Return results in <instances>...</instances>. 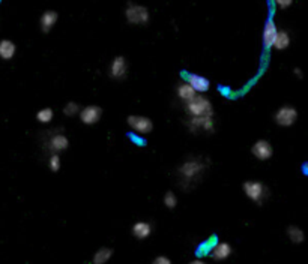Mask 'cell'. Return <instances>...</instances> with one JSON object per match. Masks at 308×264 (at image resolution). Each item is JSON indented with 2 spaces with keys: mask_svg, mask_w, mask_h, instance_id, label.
Listing matches in <instances>:
<instances>
[{
  "mask_svg": "<svg viewBox=\"0 0 308 264\" xmlns=\"http://www.w3.org/2000/svg\"><path fill=\"white\" fill-rule=\"evenodd\" d=\"M190 264H206L205 261H202V260H194V261H191Z\"/></svg>",
  "mask_w": 308,
  "mask_h": 264,
  "instance_id": "obj_29",
  "label": "cell"
},
{
  "mask_svg": "<svg viewBox=\"0 0 308 264\" xmlns=\"http://www.w3.org/2000/svg\"><path fill=\"white\" fill-rule=\"evenodd\" d=\"M164 204H166L169 209H175V207L178 206V197H176L172 191H169V192L164 195Z\"/></svg>",
  "mask_w": 308,
  "mask_h": 264,
  "instance_id": "obj_24",
  "label": "cell"
},
{
  "mask_svg": "<svg viewBox=\"0 0 308 264\" xmlns=\"http://www.w3.org/2000/svg\"><path fill=\"white\" fill-rule=\"evenodd\" d=\"M126 123L137 134H144L146 135V134L153 131V122L149 117H144V116H128Z\"/></svg>",
  "mask_w": 308,
  "mask_h": 264,
  "instance_id": "obj_8",
  "label": "cell"
},
{
  "mask_svg": "<svg viewBox=\"0 0 308 264\" xmlns=\"http://www.w3.org/2000/svg\"><path fill=\"white\" fill-rule=\"evenodd\" d=\"M208 168H209V161H206L205 158L197 156V158L187 159L176 171L179 186L184 191L196 188L203 180Z\"/></svg>",
  "mask_w": 308,
  "mask_h": 264,
  "instance_id": "obj_1",
  "label": "cell"
},
{
  "mask_svg": "<svg viewBox=\"0 0 308 264\" xmlns=\"http://www.w3.org/2000/svg\"><path fill=\"white\" fill-rule=\"evenodd\" d=\"M277 32H278V29H277L274 18H269L265 24V29H263V48H265V51H269L272 48Z\"/></svg>",
  "mask_w": 308,
  "mask_h": 264,
  "instance_id": "obj_13",
  "label": "cell"
},
{
  "mask_svg": "<svg viewBox=\"0 0 308 264\" xmlns=\"http://www.w3.org/2000/svg\"><path fill=\"white\" fill-rule=\"evenodd\" d=\"M17 53V47L12 41L9 39H2L0 41V59L3 60H11Z\"/></svg>",
  "mask_w": 308,
  "mask_h": 264,
  "instance_id": "obj_17",
  "label": "cell"
},
{
  "mask_svg": "<svg viewBox=\"0 0 308 264\" xmlns=\"http://www.w3.org/2000/svg\"><path fill=\"white\" fill-rule=\"evenodd\" d=\"M44 147L51 155L63 152L69 147V140L62 131H50L44 135Z\"/></svg>",
  "mask_w": 308,
  "mask_h": 264,
  "instance_id": "obj_3",
  "label": "cell"
},
{
  "mask_svg": "<svg viewBox=\"0 0 308 264\" xmlns=\"http://www.w3.org/2000/svg\"><path fill=\"white\" fill-rule=\"evenodd\" d=\"M289 45H290V35H289V32H286V30H278L272 47L281 51V50L289 48Z\"/></svg>",
  "mask_w": 308,
  "mask_h": 264,
  "instance_id": "obj_18",
  "label": "cell"
},
{
  "mask_svg": "<svg viewBox=\"0 0 308 264\" xmlns=\"http://www.w3.org/2000/svg\"><path fill=\"white\" fill-rule=\"evenodd\" d=\"M54 117V111L53 108L50 107H45V108H41L38 113H36V119L39 123H50Z\"/></svg>",
  "mask_w": 308,
  "mask_h": 264,
  "instance_id": "obj_22",
  "label": "cell"
},
{
  "mask_svg": "<svg viewBox=\"0 0 308 264\" xmlns=\"http://www.w3.org/2000/svg\"><path fill=\"white\" fill-rule=\"evenodd\" d=\"M293 72H295V74H298V77H299V78L302 77V72H301V69H299V68H296V69H295Z\"/></svg>",
  "mask_w": 308,
  "mask_h": 264,
  "instance_id": "obj_28",
  "label": "cell"
},
{
  "mask_svg": "<svg viewBox=\"0 0 308 264\" xmlns=\"http://www.w3.org/2000/svg\"><path fill=\"white\" fill-rule=\"evenodd\" d=\"M287 237H289L290 242L295 243V245H299V243H302V242L305 240L304 231H302L299 227H296V225H290V227L287 228Z\"/></svg>",
  "mask_w": 308,
  "mask_h": 264,
  "instance_id": "obj_20",
  "label": "cell"
},
{
  "mask_svg": "<svg viewBox=\"0 0 308 264\" xmlns=\"http://www.w3.org/2000/svg\"><path fill=\"white\" fill-rule=\"evenodd\" d=\"M128 74V62L123 56H117L113 59L110 65V77L114 80H123Z\"/></svg>",
  "mask_w": 308,
  "mask_h": 264,
  "instance_id": "obj_12",
  "label": "cell"
},
{
  "mask_svg": "<svg viewBox=\"0 0 308 264\" xmlns=\"http://www.w3.org/2000/svg\"><path fill=\"white\" fill-rule=\"evenodd\" d=\"M211 257L217 261H223V260H227L230 255H232V246L227 243V242H220V243H215L214 248L211 249Z\"/></svg>",
  "mask_w": 308,
  "mask_h": 264,
  "instance_id": "obj_14",
  "label": "cell"
},
{
  "mask_svg": "<svg viewBox=\"0 0 308 264\" xmlns=\"http://www.w3.org/2000/svg\"><path fill=\"white\" fill-rule=\"evenodd\" d=\"M242 188H244L245 195L251 201H254L257 204H263L268 200V197H269L268 186L263 182H259V180H247Z\"/></svg>",
  "mask_w": 308,
  "mask_h": 264,
  "instance_id": "obj_4",
  "label": "cell"
},
{
  "mask_svg": "<svg viewBox=\"0 0 308 264\" xmlns=\"http://www.w3.org/2000/svg\"><path fill=\"white\" fill-rule=\"evenodd\" d=\"M50 170L53 173H57L60 170V156H59V153H53L50 156Z\"/></svg>",
  "mask_w": 308,
  "mask_h": 264,
  "instance_id": "obj_25",
  "label": "cell"
},
{
  "mask_svg": "<svg viewBox=\"0 0 308 264\" xmlns=\"http://www.w3.org/2000/svg\"><path fill=\"white\" fill-rule=\"evenodd\" d=\"M185 111L191 117H212L214 105L208 98L196 95L191 101L185 102Z\"/></svg>",
  "mask_w": 308,
  "mask_h": 264,
  "instance_id": "obj_2",
  "label": "cell"
},
{
  "mask_svg": "<svg viewBox=\"0 0 308 264\" xmlns=\"http://www.w3.org/2000/svg\"><path fill=\"white\" fill-rule=\"evenodd\" d=\"M178 96L184 101V102H188V101H191L197 93L194 92V89L190 86V84H187V83H181L179 86H178Z\"/></svg>",
  "mask_w": 308,
  "mask_h": 264,
  "instance_id": "obj_19",
  "label": "cell"
},
{
  "mask_svg": "<svg viewBox=\"0 0 308 264\" xmlns=\"http://www.w3.org/2000/svg\"><path fill=\"white\" fill-rule=\"evenodd\" d=\"M113 255V249L110 248H101L99 251H96V254L93 255V264H105Z\"/></svg>",
  "mask_w": 308,
  "mask_h": 264,
  "instance_id": "obj_21",
  "label": "cell"
},
{
  "mask_svg": "<svg viewBox=\"0 0 308 264\" xmlns=\"http://www.w3.org/2000/svg\"><path fill=\"white\" fill-rule=\"evenodd\" d=\"M152 264H172V261H170V258L169 257H164V255H158L155 260H153V263Z\"/></svg>",
  "mask_w": 308,
  "mask_h": 264,
  "instance_id": "obj_27",
  "label": "cell"
},
{
  "mask_svg": "<svg viewBox=\"0 0 308 264\" xmlns=\"http://www.w3.org/2000/svg\"><path fill=\"white\" fill-rule=\"evenodd\" d=\"M125 17L128 20L129 24L134 26H144L149 23V9L146 6L141 5H135V3H129L126 11H125Z\"/></svg>",
  "mask_w": 308,
  "mask_h": 264,
  "instance_id": "obj_5",
  "label": "cell"
},
{
  "mask_svg": "<svg viewBox=\"0 0 308 264\" xmlns=\"http://www.w3.org/2000/svg\"><path fill=\"white\" fill-rule=\"evenodd\" d=\"M187 125L193 134H212L214 132L212 117H191L187 122Z\"/></svg>",
  "mask_w": 308,
  "mask_h": 264,
  "instance_id": "obj_7",
  "label": "cell"
},
{
  "mask_svg": "<svg viewBox=\"0 0 308 264\" xmlns=\"http://www.w3.org/2000/svg\"><path fill=\"white\" fill-rule=\"evenodd\" d=\"M185 83L190 84L194 89L196 93L197 92L199 93H205V92H208L211 89V81L206 77L199 75V74H191V72L185 74Z\"/></svg>",
  "mask_w": 308,
  "mask_h": 264,
  "instance_id": "obj_10",
  "label": "cell"
},
{
  "mask_svg": "<svg viewBox=\"0 0 308 264\" xmlns=\"http://www.w3.org/2000/svg\"><path fill=\"white\" fill-rule=\"evenodd\" d=\"M275 3L280 9H287L293 5V0H275Z\"/></svg>",
  "mask_w": 308,
  "mask_h": 264,
  "instance_id": "obj_26",
  "label": "cell"
},
{
  "mask_svg": "<svg viewBox=\"0 0 308 264\" xmlns=\"http://www.w3.org/2000/svg\"><path fill=\"white\" fill-rule=\"evenodd\" d=\"M80 110H81V108H80V105H78L77 102H68V104L65 105V108H63V114L72 117V116L78 114Z\"/></svg>",
  "mask_w": 308,
  "mask_h": 264,
  "instance_id": "obj_23",
  "label": "cell"
},
{
  "mask_svg": "<svg viewBox=\"0 0 308 264\" xmlns=\"http://www.w3.org/2000/svg\"><path fill=\"white\" fill-rule=\"evenodd\" d=\"M251 153L259 161H268L274 155V147L268 140H259L251 146Z\"/></svg>",
  "mask_w": 308,
  "mask_h": 264,
  "instance_id": "obj_11",
  "label": "cell"
},
{
  "mask_svg": "<svg viewBox=\"0 0 308 264\" xmlns=\"http://www.w3.org/2000/svg\"><path fill=\"white\" fill-rule=\"evenodd\" d=\"M57 20H59V14H57L56 11H45V12L41 15V20H39L41 30H42L44 33H48V32L54 27V24L57 23Z\"/></svg>",
  "mask_w": 308,
  "mask_h": 264,
  "instance_id": "obj_15",
  "label": "cell"
},
{
  "mask_svg": "<svg viewBox=\"0 0 308 264\" xmlns=\"http://www.w3.org/2000/svg\"><path fill=\"white\" fill-rule=\"evenodd\" d=\"M152 233V225L149 222H144V221H140V222H135L134 227H132V234L134 237L143 240V239H147Z\"/></svg>",
  "mask_w": 308,
  "mask_h": 264,
  "instance_id": "obj_16",
  "label": "cell"
},
{
  "mask_svg": "<svg viewBox=\"0 0 308 264\" xmlns=\"http://www.w3.org/2000/svg\"><path fill=\"white\" fill-rule=\"evenodd\" d=\"M102 113H104V110L99 105H87V107L81 108L78 114H80V120L84 125L90 126V125H95L99 122V119L102 117Z\"/></svg>",
  "mask_w": 308,
  "mask_h": 264,
  "instance_id": "obj_9",
  "label": "cell"
},
{
  "mask_svg": "<svg viewBox=\"0 0 308 264\" xmlns=\"http://www.w3.org/2000/svg\"><path fill=\"white\" fill-rule=\"evenodd\" d=\"M274 120L278 126H283V128L293 126L295 122L298 120V110L292 105H283L275 111Z\"/></svg>",
  "mask_w": 308,
  "mask_h": 264,
  "instance_id": "obj_6",
  "label": "cell"
}]
</instances>
